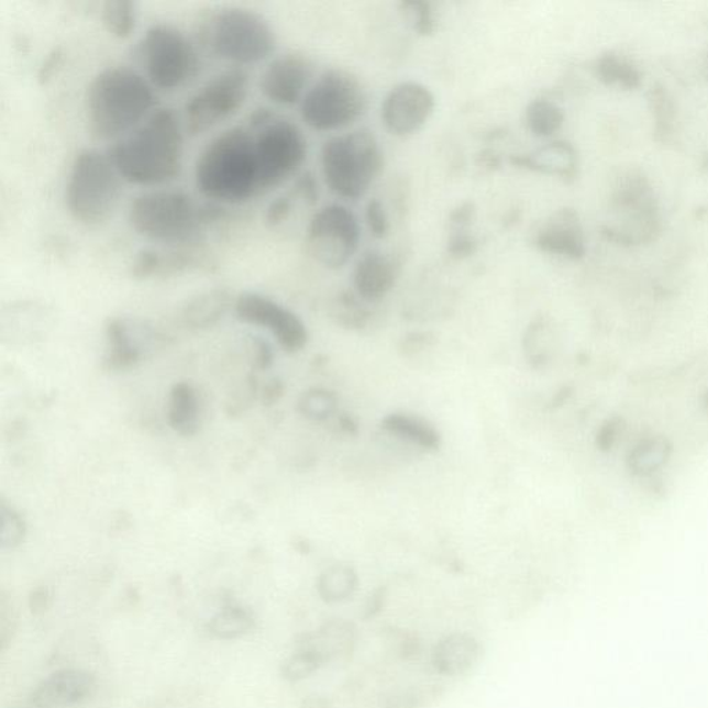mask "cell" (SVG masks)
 Instances as JSON below:
<instances>
[{"instance_id":"6da1fadb","label":"cell","mask_w":708,"mask_h":708,"mask_svg":"<svg viewBox=\"0 0 708 708\" xmlns=\"http://www.w3.org/2000/svg\"><path fill=\"white\" fill-rule=\"evenodd\" d=\"M185 125L172 109H158L109 150L118 174L129 185L158 187L180 175Z\"/></svg>"},{"instance_id":"7a4b0ae2","label":"cell","mask_w":708,"mask_h":708,"mask_svg":"<svg viewBox=\"0 0 708 708\" xmlns=\"http://www.w3.org/2000/svg\"><path fill=\"white\" fill-rule=\"evenodd\" d=\"M157 106L153 85L136 69L114 66L90 80L85 96L86 122L98 142L120 141L147 120Z\"/></svg>"},{"instance_id":"3957f363","label":"cell","mask_w":708,"mask_h":708,"mask_svg":"<svg viewBox=\"0 0 708 708\" xmlns=\"http://www.w3.org/2000/svg\"><path fill=\"white\" fill-rule=\"evenodd\" d=\"M195 180L207 200L222 206L263 196L254 131L235 126L214 137L197 158Z\"/></svg>"},{"instance_id":"277c9868","label":"cell","mask_w":708,"mask_h":708,"mask_svg":"<svg viewBox=\"0 0 708 708\" xmlns=\"http://www.w3.org/2000/svg\"><path fill=\"white\" fill-rule=\"evenodd\" d=\"M218 207L200 206L189 192L152 190L143 192L129 207V224L141 235L168 248L196 246L202 230L220 217Z\"/></svg>"},{"instance_id":"5b68a950","label":"cell","mask_w":708,"mask_h":708,"mask_svg":"<svg viewBox=\"0 0 708 708\" xmlns=\"http://www.w3.org/2000/svg\"><path fill=\"white\" fill-rule=\"evenodd\" d=\"M197 41L218 60L234 66H254L276 51V32L254 10L226 7L211 10L197 23Z\"/></svg>"},{"instance_id":"8992f818","label":"cell","mask_w":708,"mask_h":708,"mask_svg":"<svg viewBox=\"0 0 708 708\" xmlns=\"http://www.w3.org/2000/svg\"><path fill=\"white\" fill-rule=\"evenodd\" d=\"M321 174L332 195L357 201L383 174L384 150L367 128L332 136L320 152Z\"/></svg>"},{"instance_id":"52a82bcc","label":"cell","mask_w":708,"mask_h":708,"mask_svg":"<svg viewBox=\"0 0 708 708\" xmlns=\"http://www.w3.org/2000/svg\"><path fill=\"white\" fill-rule=\"evenodd\" d=\"M122 177L109 154L82 148L69 166L64 201L75 222L100 226L114 214L122 196Z\"/></svg>"},{"instance_id":"ba28073f","label":"cell","mask_w":708,"mask_h":708,"mask_svg":"<svg viewBox=\"0 0 708 708\" xmlns=\"http://www.w3.org/2000/svg\"><path fill=\"white\" fill-rule=\"evenodd\" d=\"M366 86L356 74L329 68L314 80L300 101V118L312 131H342L361 121L368 110Z\"/></svg>"},{"instance_id":"9c48e42d","label":"cell","mask_w":708,"mask_h":708,"mask_svg":"<svg viewBox=\"0 0 708 708\" xmlns=\"http://www.w3.org/2000/svg\"><path fill=\"white\" fill-rule=\"evenodd\" d=\"M611 220L606 234L623 244L648 243L660 230V213L651 181L641 170L616 177L610 201Z\"/></svg>"},{"instance_id":"30bf717a","label":"cell","mask_w":708,"mask_h":708,"mask_svg":"<svg viewBox=\"0 0 708 708\" xmlns=\"http://www.w3.org/2000/svg\"><path fill=\"white\" fill-rule=\"evenodd\" d=\"M139 51L153 88L168 92L180 89L200 71V53L195 42L174 25L150 26Z\"/></svg>"},{"instance_id":"8fae6325","label":"cell","mask_w":708,"mask_h":708,"mask_svg":"<svg viewBox=\"0 0 708 708\" xmlns=\"http://www.w3.org/2000/svg\"><path fill=\"white\" fill-rule=\"evenodd\" d=\"M250 95V75L230 68L214 75L185 106L184 125L191 137L203 135L243 109Z\"/></svg>"},{"instance_id":"7c38bea8","label":"cell","mask_w":708,"mask_h":708,"mask_svg":"<svg viewBox=\"0 0 708 708\" xmlns=\"http://www.w3.org/2000/svg\"><path fill=\"white\" fill-rule=\"evenodd\" d=\"M252 131L255 133L262 192L266 195L286 184L302 168L308 158V141L297 123L278 117Z\"/></svg>"},{"instance_id":"4fadbf2b","label":"cell","mask_w":708,"mask_h":708,"mask_svg":"<svg viewBox=\"0 0 708 708\" xmlns=\"http://www.w3.org/2000/svg\"><path fill=\"white\" fill-rule=\"evenodd\" d=\"M362 226L356 213L343 203L320 208L306 229V246L321 266L340 270L357 254Z\"/></svg>"},{"instance_id":"5bb4252c","label":"cell","mask_w":708,"mask_h":708,"mask_svg":"<svg viewBox=\"0 0 708 708\" xmlns=\"http://www.w3.org/2000/svg\"><path fill=\"white\" fill-rule=\"evenodd\" d=\"M436 110V98L428 86L406 80L394 86L380 106V120L386 131L397 137H409L422 131Z\"/></svg>"},{"instance_id":"9a60e30c","label":"cell","mask_w":708,"mask_h":708,"mask_svg":"<svg viewBox=\"0 0 708 708\" xmlns=\"http://www.w3.org/2000/svg\"><path fill=\"white\" fill-rule=\"evenodd\" d=\"M234 312L243 323L263 327L276 336L287 352H298L308 342L303 321L276 300L256 292H243L235 298Z\"/></svg>"},{"instance_id":"2e32d148","label":"cell","mask_w":708,"mask_h":708,"mask_svg":"<svg viewBox=\"0 0 708 708\" xmlns=\"http://www.w3.org/2000/svg\"><path fill=\"white\" fill-rule=\"evenodd\" d=\"M314 64L302 53L291 52L278 56L263 71L259 88L273 104L291 107L300 104L312 86Z\"/></svg>"},{"instance_id":"e0dca14e","label":"cell","mask_w":708,"mask_h":708,"mask_svg":"<svg viewBox=\"0 0 708 708\" xmlns=\"http://www.w3.org/2000/svg\"><path fill=\"white\" fill-rule=\"evenodd\" d=\"M96 678L80 668H63L42 679L31 692L35 708H63L79 705L95 694Z\"/></svg>"},{"instance_id":"ac0fdd59","label":"cell","mask_w":708,"mask_h":708,"mask_svg":"<svg viewBox=\"0 0 708 708\" xmlns=\"http://www.w3.org/2000/svg\"><path fill=\"white\" fill-rule=\"evenodd\" d=\"M534 245L545 254L582 259L586 255L587 241L577 212L565 208L552 213L535 233Z\"/></svg>"},{"instance_id":"d6986e66","label":"cell","mask_w":708,"mask_h":708,"mask_svg":"<svg viewBox=\"0 0 708 708\" xmlns=\"http://www.w3.org/2000/svg\"><path fill=\"white\" fill-rule=\"evenodd\" d=\"M400 275L399 262L384 251L369 250L358 257L353 270V286L363 299L375 302L386 297Z\"/></svg>"},{"instance_id":"ffe728a7","label":"cell","mask_w":708,"mask_h":708,"mask_svg":"<svg viewBox=\"0 0 708 708\" xmlns=\"http://www.w3.org/2000/svg\"><path fill=\"white\" fill-rule=\"evenodd\" d=\"M206 259L195 251V246L159 251L143 248L133 256L131 275L136 280H148L153 277H168L198 269L206 265Z\"/></svg>"},{"instance_id":"44dd1931","label":"cell","mask_w":708,"mask_h":708,"mask_svg":"<svg viewBox=\"0 0 708 708\" xmlns=\"http://www.w3.org/2000/svg\"><path fill=\"white\" fill-rule=\"evenodd\" d=\"M106 334L110 351L104 358V368L109 372H125L141 362L142 340L152 336V331L128 320L112 319L106 327Z\"/></svg>"},{"instance_id":"7402d4cb","label":"cell","mask_w":708,"mask_h":708,"mask_svg":"<svg viewBox=\"0 0 708 708\" xmlns=\"http://www.w3.org/2000/svg\"><path fill=\"white\" fill-rule=\"evenodd\" d=\"M482 654L480 643L469 634H452L444 637L434 646L432 663L434 670L447 677H457L469 672Z\"/></svg>"},{"instance_id":"603a6c76","label":"cell","mask_w":708,"mask_h":708,"mask_svg":"<svg viewBox=\"0 0 708 708\" xmlns=\"http://www.w3.org/2000/svg\"><path fill=\"white\" fill-rule=\"evenodd\" d=\"M357 642L356 627L346 620L332 619L299 642V646L313 649L325 664L334 659H346Z\"/></svg>"},{"instance_id":"cb8c5ba5","label":"cell","mask_w":708,"mask_h":708,"mask_svg":"<svg viewBox=\"0 0 708 708\" xmlns=\"http://www.w3.org/2000/svg\"><path fill=\"white\" fill-rule=\"evenodd\" d=\"M515 163L528 169L561 177H573L578 168L577 152L566 142L546 144L533 154L518 157Z\"/></svg>"},{"instance_id":"d4e9b609","label":"cell","mask_w":708,"mask_h":708,"mask_svg":"<svg viewBox=\"0 0 708 708\" xmlns=\"http://www.w3.org/2000/svg\"><path fill=\"white\" fill-rule=\"evenodd\" d=\"M234 302L235 299L228 289H212V291L198 295L185 306V323L196 330L211 329L224 318Z\"/></svg>"},{"instance_id":"484cf974","label":"cell","mask_w":708,"mask_h":708,"mask_svg":"<svg viewBox=\"0 0 708 708\" xmlns=\"http://www.w3.org/2000/svg\"><path fill=\"white\" fill-rule=\"evenodd\" d=\"M168 422L181 436H195L200 428V400L191 385L180 383L170 390Z\"/></svg>"},{"instance_id":"4316f807","label":"cell","mask_w":708,"mask_h":708,"mask_svg":"<svg viewBox=\"0 0 708 708\" xmlns=\"http://www.w3.org/2000/svg\"><path fill=\"white\" fill-rule=\"evenodd\" d=\"M256 617L250 609L240 605H228L208 621L209 635L220 641H234L255 630Z\"/></svg>"},{"instance_id":"83f0119b","label":"cell","mask_w":708,"mask_h":708,"mask_svg":"<svg viewBox=\"0 0 708 708\" xmlns=\"http://www.w3.org/2000/svg\"><path fill=\"white\" fill-rule=\"evenodd\" d=\"M524 120L531 135L550 139L563 128L565 111L554 100L539 98L530 101Z\"/></svg>"},{"instance_id":"f1b7e54d","label":"cell","mask_w":708,"mask_h":708,"mask_svg":"<svg viewBox=\"0 0 708 708\" xmlns=\"http://www.w3.org/2000/svg\"><path fill=\"white\" fill-rule=\"evenodd\" d=\"M597 75L606 85H616L624 89H634L641 84V71L629 58L617 53H605L595 64Z\"/></svg>"},{"instance_id":"f546056e","label":"cell","mask_w":708,"mask_h":708,"mask_svg":"<svg viewBox=\"0 0 708 708\" xmlns=\"http://www.w3.org/2000/svg\"><path fill=\"white\" fill-rule=\"evenodd\" d=\"M100 14L106 31L117 40H128L136 31L137 4L131 0H109Z\"/></svg>"},{"instance_id":"4dcf8cb0","label":"cell","mask_w":708,"mask_h":708,"mask_svg":"<svg viewBox=\"0 0 708 708\" xmlns=\"http://www.w3.org/2000/svg\"><path fill=\"white\" fill-rule=\"evenodd\" d=\"M357 588L356 573L347 566H335L321 574L318 582L320 598L327 604L343 602L352 598Z\"/></svg>"},{"instance_id":"1f68e13d","label":"cell","mask_w":708,"mask_h":708,"mask_svg":"<svg viewBox=\"0 0 708 708\" xmlns=\"http://www.w3.org/2000/svg\"><path fill=\"white\" fill-rule=\"evenodd\" d=\"M325 664L323 657L313 649L298 646L291 656L284 660L280 668L281 677L287 683H300L308 679Z\"/></svg>"},{"instance_id":"d6a6232c","label":"cell","mask_w":708,"mask_h":708,"mask_svg":"<svg viewBox=\"0 0 708 708\" xmlns=\"http://www.w3.org/2000/svg\"><path fill=\"white\" fill-rule=\"evenodd\" d=\"M649 103L654 117V132L663 142H667L674 133L675 111H677L673 98L663 86H654L649 95Z\"/></svg>"},{"instance_id":"836d02e7","label":"cell","mask_w":708,"mask_h":708,"mask_svg":"<svg viewBox=\"0 0 708 708\" xmlns=\"http://www.w3.org/2000/svg\"><path fill=\"white\" fill-rule=\"evenodd\" d=\"M386 428L391 432L400 434L412 442L421 444L423 447H434L438 444V434L425 422L414 420L406 416H390L385 421Z\"/></svg>"},{"instance_id":"e575fe53","label":"cell","mask_w":708,"mask_h":708,"mask_svg":"<svg viewBox=\"0 0 708 708\" xmlns=\"http://www.w3.org/2000/svg\"><path fill=\"white\" fill-rule=\"evenodd\" d=\"M666 442L663 440H648L646 443H641L632 454L631 466L640 474H649L654 472L664 464L667 458Z\"/></svg>"},{"instance_id":"d590c367","label":"cell","mask_w":708,"mask_h":708,"mask_svg":"<svg viewBox=\"0 0 708 708\" xmlns=\"http://www.w3.org/2000/svg\"><path fill=\"white\" fill-rule=\"evenodd\" d=\"M400 9L418 35L429 36L436 31V18L431 3L411 0V2L401 3Z\"/></svg>"},{"instance_id":"8d00e7d4","label":"cell","mask_w":708,"mask_h":708,"mask_svg":"<svg viewBox=\"0 0 708 708\" xmlns=\"http://www.w3.org/2000/svg\"><path fill=\"white\" fill-rule=\"evenodd\" d=\"M25 523L14 509L2 506L0 509V545L3 549H15L23 543Z\"/></svg>"},{"instance_id":"74e56055","label":"cell","mask_w":708,"mask_h":708,"mask_svg":"<svg viewBox=\"0 0 708 708\" xmlns=\"http://www.w3.org/2000/svg\"><path fill=\"white\" fill-rule=\"evenodd\" d=\"M334 399L323 390L308 391L300 400V411L313 420H324L334 410Z\"/></svg>"},{"instance_id":"f35d334b","label":"cell","mask_w":708,"mask_h":708,"mask_svg":"<svg viewBox=\"0 0 708 708\" xmlns=\"http://www.w3.org/2000/svg\"><path fill=\"white\" fill-rule=\"evenodd\" d=\"M366 223L375 240L388 237L390 232V222L388 212L385 211L384 203L378 198H373L366 206Z\"/></svg>"},{"instance_id":"ab89813d","label":"cell","mask_w":708,"mask_h":708,"mask_svg":"<svg viewBox=\"0 0 708 708\" xmlns=\"http://www.w3.org/2000/svg\"><path fill=\"white\" fill-rule=\"evenodd\" d=\"M292 212V198L288 196L278 197L269 203L266 209L265 220L269 226H278L289 218Z\"/></svg>"},{"instance_id":"60d3db41","label":"cell","mask_w":708,"mask_h":708,"mask_svg":"<svg viewBox=\"0 0 708 708\" xmlns=\"http://www.w3.org/2000/svg\"><path fill=\"white\" fill-rule=\"evenodd\" d=\"M295 192H297V196L302 197L309 206H313V203L318 202V181H316L314 176L310 174V172H306V174L299 177L297 187H295Z\"/></svg>"},{"instance_id":"b9f144b4","label":"cell","mask_w":708,"mask_h":708,"mask_svg":"<svg viewBox=\"0 0 708 708\" xmlns=\"http://www.w3.org/2000/svg\"><path fill=\"white\" fill-rule=\"evenodd\" d=\"M418 697L410 690L395 692L386 697L385 708H417Z\"/></svg>"},{"instance_id":"7bdbcfd3","label":"cell","mask_w":708,"mask_h":708,"mask_svg":"<svg viewBox=\"0 0 708 708\" xmlns=\"http://www.w3.org/2000/svg\"><path fill=\"white\" fill-rule=\"evenodd\" d=\"M475 250V241L472 240L469 235H466L464 233L454 235L452 241H450V252H452L453 255L468 256L471 254H474Z\"/></svg>"},{"instance_id":"ee69618b","label":"cell","mask_w":708,"mask_h":708,"mask_svg":"<svg viewBox=\"0 0 708 708\" xmlns=\"http://www.w3.org/2000/svg\"><path fill=\"white\" fill-rule=\"evenodd\" d=\"M52 602V595L49 589L41 587L32 591L30 597V609L32 613L41 615L43 611L49 609Z\"/></svg>"},{"instance_id":"f6af8a7d","label":"cell","mask_w":708,"mask_h":708,"mask_svg":"<svg viewBox=\"0 0 708 708\" xmlns=\"http://www.w3.org/2000/svg\"><path fill=\"white\" fill-rule=\"evenodd\" d=\"M300 708H332V703L324 695H309L300 703Z\"/></svg>"},{"instance_id":"bcb514c9","label":"cell","mask_w":708,"mask_h":708,"mask_svg":"<svg viewBox=\"0 0 708 708\" xmlns=\"http://www.w3.org/2000/svg\"><path fill=\"white\" fill-rule=\"evenodd\" d=\"M62 56L60 53L55 52L53 55L47 58L45 66L42 67L41 74H40V79L42 80H47L49 79L53 71H55V67L58 66V63H60Z\"/></svg>"},{"instance_id":"7dc6e473","label":"cell","mask_w":708,"mask_h":708,"mask_svg":"<svg viewBox=\"0 0 708 708\" xmlns=\"http://www.w3.org/2000/svg\"><path fill=\"white\" fill-rule=\"evenodd\" d=\"M703 71H705L706 78L708 79V55L706 56L705 64H703Z\"/></svg>"},{"instance_id":"c3c4849f","label":"cell","mask_w":708,"mask_h":708,"mask_svg":"<svg viewBox=\"0 0 708 708\" xmlns=\"http://www.w3.org/2000/svg\"><path fill=\"white\" fill-rule=\"evenodd\" d=\"M703 166L708 170V154L705 157V161H703Z\"/></svg>"}]
</instances>
